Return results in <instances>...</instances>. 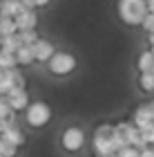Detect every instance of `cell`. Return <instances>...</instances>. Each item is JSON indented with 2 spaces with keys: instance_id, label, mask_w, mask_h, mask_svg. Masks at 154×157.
Returning a JSON list of instances; mask_svg holds the SVG:
<instances>
[{
  "instance_id": "6da1fadb",
  "label": "cell",
  "mask_w": 154,
  "mask_h": 157,
  "mask_svg": "<svg viewBox=\"0 0 154 157\" xmlns=\"http://www.w3.org/2000/svg\"><path fill=\"white\" fill-rule=\"evenodd\" d=\"M92 146H94L96 155L116 153L118 146H116V139H114V124H101L98 128H96L94 137H92Z\"/></svg>"
},
{
  "instance_id": "7a4b0ae2",
  "label": "cell",
  "mask_w": 154,
  "mask_h": 157,
  "mask_svg": "<svg viewBox=\"0 0 154 157\" xmlns=\"http://www.w3.org/2000/svg\"><path fill=\"white\" fill-rule=\"evenodd\" d=\"M145 13H148V9H145L143 0H118V16L125 25L138 27Z\"/></svg>"
},
{
  "instance_id": "3957f363",
  "label": "cell",
  "mask_w": 154,
  "mask_h": 157,
  "mask_svg": "<svg viewBox=\"0 0 154 157\" xmlns=\"http://www.w3.org/2000/svg\"><path fill=\"white\" fill-rule=\"evenodd\" d=\"M78 61L72 52H54L52 59L47 61V70L52 76H69L72 72H76Z\"/></svg>"
},
{
  "instance_id": "277c9868",
  "label": "cell",
  "mask_w": 154,
  "mask_h": 157,
  "mask_svg": "<svg viewBox=\"0 0 154 157\" xmlns=\"http://www.w3.org/2000/svg\"><path fill=\"white\" fill-rule=\"evenodd\" d=\"M25 121L29 128H45L52 121V108L45 101H29L25 108Z\"/></svg>"
},
{
  "instance_id": "5b68a950",
  "label": "cell",
  "mask_w": 154,
  "mask_h": 157,
  "mask_svg": "<svg viewBox=\"0 0 154 157\" xmlns=\"http://www.w3.org/2000/svg\"><path fill=\"white\" fill-rule=\"evenodd\" d=\"M85 141H87V137H85V130L81 126H67L60 135V148L69 155L81 153L85 148Z\"/></svg>"
},
{
  "instance_id": "8992f818",
  "label": "cell",
  "mask_w": 154,
  "mask_h": 157,
  "mask_svg": "<svg viewBox=\"0 0 154 157\" xmlns=\"http://www.w3.org/2000/svg\"><path fill=\"white\" fill-rule=\"evenodd\" d=\"M2 99L7 101V105L11 108V112H23L27 105H29V92H27L25 88H11L7 90Z\"/></svg>"
},
{
  "instance_id": "52a82bcc",
  "label": "cell",
  "mask_w": 154,
  "mask_h": 157,
  "mask_svg": "<svg viewBox=\"0 0 154 157\" xmlns=\"http://www.w3.org/2000/svg\"><path fill=\"white\" fill-rule=\"evenodd\" d=\"M13 20H16L18 32H23V29H38V9H20L16 16H13Z\"/></svg>"
},
{
  "instance_id": "ba28073f",
  "label": "cell",
  "mask_w": 154,
  "mask_h": 157,
  "mask_svg": "<svg viewBox=\"0 0 154 157\" xmlns=\"http://www.w3.org/2000/svg\"><path fill=\"white\" fill-rule=\"evenodd\" d=\"M31 52H34V61H36V63H47V61L52 59V54L56 52V47H54L52 40L38 38V40L31 45Z\"/></svg>"
},
{
  "instance_id": "9c48e42d",
  "label": "cell",
  "mask_w": 154,
  "mask_h": 157,
  "mask_svg": "<svg viewBox=\"0 0 154 157\" xmlns=\"http://www.w3.org/2000/svg\"><path fill=\"white\" fill-rule=\"evenodd\" d=\"M0 139H5L7 144H11V146L20 148V146L25 144V132L20 130V128H18L16 124H9L2 132H0Z\"/></svg>"
},
{
  "instance_id": "30bf717a",
  "label": "cell",
  "mask_w": 154,
  "mask_h": 157,
  "mask_svg": "<svg viewBox=\"0 0 154 157\" xmlns=\"http://www.w3.org/2000/svg\"><path fill=\"white\" fill-rule=\"evenodd\" d=\"M132 124H134L136 128H143V126H148V124H154V119H152V115H150V108H148V103H145V105H138V108L134 110Z\"/></svg>"
},
{
  "instance_id": "8fae6325",
  "label": "cell",
  "mask_w": 154,
  "mask_h": 157,
  "mask_svg": "<svg viewBox=\"0 0 154 157\" xmlns=\"http://www.w3.org/2000/svg\"><path fill=\"white\" fill-rule=\"evenodd\" d=\"M16 61H18V67H29V65H34V52H31V45H20L16 52Z\"/></svg>"
},
{
  "instance_id": "7c38bea8",
  "label": "cell",
  "mask_w": 154,
  "mask_h": 157,
  "mask_svg": "<svg viewBox=\"0 0 154 157\" xmlns=\"http://www.w3.org/2000/svg\"><path fill=\"white\" fill-rule=\"evenodd\" d=\"M136 67H138V74L141 72H154V54L150 49H143L136 59Z\"/></svg>"
},
{
  "instance_id": "4fadbf2b",
  "label": "cell",
  "mask_w": 154,
  "mask_h": 157,
  "mask_svg": "<svg viewBox=\"0 0 154 157\" xmlns=\"http://www.w3.org/2000/svg\"><path fill=\"white\" fill-rule=\"evenodd\" d=\"M20 9H23V7H20L18 0H0V16L13 18Z\"/></svg>"
},
{
  "instance_id": "5bb4252c",
  "label": "cell",
  "mask_w": 154,
  "mask_h": 157,
  "mask_svg": "<svg viewBox=\"0 0 154 157\" xmlns=\"http://www.w3.org/2000/svg\"><path fill=\"white\" fill-rule=\"evenodd\" d=\"M20 47V38H18V32L11 34V36H0V52H16Z\"/></svg>"
},
{
  "instance_id": "9a60e30c",
  "label": "cell",
  "mask_w": 154,
  "mask_h": 157,
  "mask_svg": "<svg viewBox=\"0 0 154 157\" xmlns=\"http://www.w3.org/2000/svg\"><path fill=\"white\" fill-rule=\"evenodd\" d=\"M16 32H18L16 20L7 18V16H0V36H11V34H16Z\"/></svg>"
},
{
  "instance_id": "2e32d148",
  "label": "cell",
  "mask_w": 154,
  "mask_h": 157,
  "mask_svg": "<svg viewBox=\"0 0 154 157\" xmlns=\"http://www.w3.org/2000/svg\"><path fill=\"white\" fill-rule=\"evenodd\" d=\"M138 88L143 92H154V72H141L138 74Z\"/></svg>"
},
{
  "instance_id": "e0dca14e",
  "label": "cell",
  "mask_w": 154,
  "mask_h": 157,
  "mask_svg": "<svg viewBox=\"0 0 154 157\" xmlns=\"http://www.w3.org/2000/svg\"><path fill=\"white\" fill-rule=\"evenodd\" d=\"M18 38H20V45H34L40 36H38V29H23L18 32Z\"/></svg>"
},
{
  "instance_id": "ac0fdd59",
  "label": "cell",
  "mask_w": 154,
  "mask_h": 157,
  "mask_svg": "<svg viewBox=\"0 0 154 157\" xmlns=\"http://www.w3.org/2000/svg\"><path fill=\"white\" fill-rule=\"evenodd\" d=\"M11 67H18L16 54H11V52H0V70H11Z\"/></svg>"
},
{
  "instance_id": "d6986e66",
  "label": "cell",
  "mask_w": 154,
  "mask_h": 157,
  "mask_svg": "<svg viewBox=\"0 0 154 157\" xmlns=\"http://www.w3.org/2000/svg\"><path fill=\"white\" fill-rule=\"evenodd\" d=\"M141 130V137H143V141L148 146H152L154 144V124H148V126H143V128H138Z\"/></svg>"
},
{
  "instance_id": "ffe728a7",
  "label": "cell",
  "mask_w": 154,
  "mask_h": 157,
  "mask_svg": "<svg viewBox=\"0 0 154 157\" xmlns=\"http://www.w3.org/2000/svg\"><path fill=\"white\" fill-rule=\"evenodd\" d=\"M18 155V148L7 144L5 139H0V157H16Z\"/></svg>"
},
{
  "instance_id": "44dd1931",
  "label": "cell",
  "mask_w": 154,
  "mask_h": 157,
  "mask_svg": "<svg viewBox=\"0 0 154 157\" xmlns=\"http://www.w3.org/2000/svg\"><path fill=\"white\" fill-rule=\"evenodd\" d=\"M138 27H143V29L148 32V34H154V13H152V11H148V13H145V18L141 20V25H138Z\"/></svg>"
},
{
  "instance_id": "7402d4cb",
  "label": "cell",
  "mask_w": 154,
  "mask_h": 157,
  "mask_svg": "<svg viewBox=\"0 0 154 157\" xmlns=\"http://www.w3.org/2000/svg\"><path fill=\"white\" fill-rule=\"evenodd\" d=\"M116 157H138V148H134V146H123L121 151H116Z\"/></svg>"
},
{
  "instance_id": "603a6c76",
  "label": "cell",
  "mask_w": 154,
  "mask_h": 157,
  "mask_svg": "<svg viewBox=\"0 0 154 157\" xmlns=\"http://www.w3.org/2000/svg\"><path fill=\"white\" fill-rule=\"evenodd\" d=\"M52 0H34V9H43V7H47Z\"/></svg>"
},
{
  "instance_id": "cb8c5ba5",
  "label": "cell",
  "mask_w": 154,
  "mask_h": 157,
  "mask_svg": "<svg viewBox=\"0 0 154 157\" xmlns=\"http://www.w3.org/2000/svg\"><path fill=\"white\" fill-rule=\"evenodd\" d=\"M143 2H145V9L148 11H154V0H143Z\"/></svg>"
},
{
  "instance_id": "d4e9b609",
  "label": "cell",
  "mask_w": 154,
  "mask_h": 157,
  "mask_svg": "<svg viewBox=\"0 0 154 157\" xmlns=\"http://www.w3.org/2000/svg\"><path fill=\"white\" fill-rule=\"evenodd\" d=\"M148 108H150V115H152V119H154V101L148 103Z\"/></svg>"
},
{
  "instance_id": "484cf974",
  "label": "cell",
  "mask_w": 154,
  "mask_h": 157,
  "mask_svg": "<svg viewBox=\"0 0 154 157\" xmlns=\"http://www.w3.org/2000/svg\"><path fill=\"white\" fill-rule=\"evenodd\" d=\"M152 13H154V11H152Z\"/></svg>"
}]
</instances>
